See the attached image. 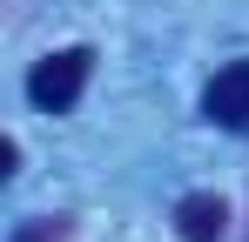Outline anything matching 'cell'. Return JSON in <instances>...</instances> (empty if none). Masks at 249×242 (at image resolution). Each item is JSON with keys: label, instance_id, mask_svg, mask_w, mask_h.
Segmentation results:
<instances>
[{"label": "cell", "instance_id": "cell-1", "mask_svg": "<svg viewBox=\"0 0 249 242\" xmlns=\"http://www.w3.org/2000/svg\"><path fill=\"white\" fill-rule=\"evenodd\" d=\"M88 74H94V54H88V47L41 54V61H34V74H27V101H34L41 115H68V108L81 101Z\"/></svg>", "mask_w": 249, "mask_h": 242}, {"label": "cell", "instance_id": "cell-2", "mask_svg": "<svg viewBox=\"0 0 249 242\" xmlns=\"http://www.w3.org/2000/svg\"><path fill=\"white\" fill-rule=\"evenodd\" d=\"M202 115L229 135H249V61H229L215 68V81L202 87Z\"/></svg>", "mask_w": 249, "mask_h": 242}, {"label": "cell", "instance_id": "cell-3", "mask_svg": "<svg viewBox=\"0 0 249 242\" xmlns=\"http://www.w3.org/2000/svg\"><path fill=\"white\" fill-rule=\"evenodd\" d=\"M175 236H182V242H222V236H229L222 195H209V189L182 195V202H175Z\"/></svg>", "mask_w": 249, "mask_h": 242}, {"label": "cell", "instance_id": "cell-4", "mask_svg": "<svg viewBox=\"0 0 249 242\" xmlns=\"http://www.w3.org/2000/svg\"><path fill=\"white\" fill-rule=\"evenodd\" d=\"M61 236H68V215H41L34 229H20L14 242H61Z\"/></svg>", "mask_w": 249, "mask_h": 242}]
</instances>
